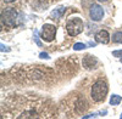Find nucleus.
Wrapping results in <instances>:
<instances>
[{"mask_svg":"<svg viewBox=\"0 0 122 119\" xmlns=\"http://www.w3.org/2000/svg\"><path fill=\"white\" fill-rule=\"evenodd\" d=\"M89 16H90V18H92V21L99 22V21H101V19H103V17H104V9L101 7L100 5H98V4L90 5Z\"/></svg>","mask_w":122,"mask_h":119,"instance_id":"39448f33","label":"nucleus"},{"mask_svg":"<svg viewBox=\"0 0 122 119\" xmlns=\"http://www.w3.org/2000/svg\"><path fill=\"white\" fill-rule=\"evenodd\" d=\"M112 41L117 44H122V32H116L112 35Z\"/></svg>","mask_w":122,"mask_h":119,"instance_id":"9b49d317","label":"nucleus"},{"mask_svg":"<svg viewBox=\"0 0 122 119\" xmlns=\"http://www.w3.org/2000/svg\"><path fill=\"white\" fill-rule=\"evenodd\" d=\"M17 16L18 14L16 10L12 7H9L1 14V22L9 28H14L17 24Z\"/></svg>","mask_w":122,"mask_h":119,"instance_id":"7ed1b4c3","label":"nucleus"},{"mask_svg":"<svg viewBox=\"0 0 122 119\" xmlns=\"http://www.w3.org/2000/svg\"><path fill=\"white\" fill-rule=\"evenodd\" d=\"M89 45H90V46H95V43H93V41H90V43H89Z\"/></svg>","mask_w":122,"mask_h":119,"instance_id":"f3484780","label":"nucleus"},{"mask_svg":"<svg viewBox=\"0 0 122 119\" xmlns=\"http://www.w3.org/2000/svg\"><path fill=\"white\" fill-rule=\"evenodd\" d=\"M98 63V60L94 57V56H90V55H87L84 58H83V67L86 69H93L95 68Z\"/></svg>","mask_w":122,"mask_h":119,"instance_id":"423d86ee","label":"nucleus"},{"mask_svg":"<svg viewBox=\"0 0 122 119\" xmlns=\"http://www.w3.org/2000/svg\"><path fill=\"white\" fill-rule=\"evenodd\" d=\"M87 107H88V105H87V102H86V100H84V97H79V98H78V102L76 103V110H77V112H78V113L84 112V111L87 110Z\"/></svg>","mask_w":122,"mask_h":119,"instance_id":"6e6552de","label":"nucleus"},{"mask_svg":"<svg viewBox=\"0 0 122 119\" xmlns=\"http://www.w3.org/2000/svg\"><path fill=\"white\" fill-rule=\"evenodd\" d=\"M86 47H87V45H86V44H83V43H76V44L73 45V50L79 51V50H84Z\"/></svg>","mask_w":122,"mask_h":119,"instance_id":"f8f14e48","label":"nucleus"},{"mask_svg":"<svg viewBox=\"0 0 122 119\" xmlns=\"http://www.w3.org/2000/svg\"><path fill=\"white\" fill-rule=\"evenodd\" d=\"M83 21L79 17H71L66 23V31L70 37H76L83 32Z\"/></svg>","mask_w":122,"mask_h":119,"instance_id":"f03ea898","label":"nucleus"},{"mask_svg":"<svg viewBox=\"0 0 122 119\" xmlns=\"http://www.w3.org/2000/svg\"><path fill=\"white\" fill-rule=\"evenodd\" d=\"M5 3H14V1H16V0H4Z\"/></svg>","mask_w":122,"mask_h":119,"instance_id":"dca6fc26","label":"nucleus"},{"mask_svg":"<svg viewBox=\"0 0 122 119\" xmlns=\"http://www.w3.org/2000/svg\"><path fill=\"white\" fill-rule=\"evenodd\" d=\"M56 35V27L54 24L50 23H45L42 27V33H40V37L44 41H51L54 40V38Z\"/></svg>","mask_w":122,"mask_h":119,"instance_id":"20e7f679","label":"nucleus"},{"mask_svg":"<svg viewBox=\"0 0 122 119\" xmlns=\"http://www.w3.org/2000/svg\"><path fill=\"white\" fill-rule=\"evenodd\" d=\"M1 51H6V52H9V51H10V49H9L7 46H4V44H1Z\"/></svg>","mask_w":122,"mask_h":119,"instance_id":"2eb2a0df","label":"nucleus"},{"mask_svg":"<svg viewBox=\"0 0 122 119\" xmlns=\"http://www.w3.org/2000/svg\"><path fill=\"white\" fill-rule=\"evenodd\" d=\"M99 3H105V1H107V0H98Z\"/></svg>","mask_w":122,"mask_h":119,"instance_id":"a211bd4d","label":"nucleus"},{"mask_svg":"<svg viewBox=\"0 0 122 119\" xmlns=\"http://www.w3.org/2000/svg\"><path fill=\"white\" fill-rule=\"evenodd\" d=\"M66 11V7L65 6H59L57 9H55L54 11L51 12V16L55 17V18H61V16H62Z\"/></svg>","mask_w":122,"mask_h":119,"instance_id":"1a4fd4ad","label":"nucleus"},{"mask_svg":"<svg viewBox=\"0 0 122 119\" xmlns=\"http://www.w3.org/2000/svg\"><path fill=\"white\" fill-rule=\"evenodd\" d=\"M121 101H122V97L118 95H112L110 97V105L111 106H117L121 103Z\"/></svg>","mask_w":122,"mask_h":119,"instance_id":"9d476101","label":"nucleus"},{"mask_svg":"<svg viewBox=\"0 0 122 119\" xmlns=\"http://www.w3.org/2000/svg\"><path fill=\"white\" fill-rule=\"evenodd\" d=\"M112 56H115V57H122V50H115V51H112Z\"/></svg>","mask_w":122,"mask_h":119,"instance_id":"ddd939ff","label":"nucleus"},{"mask_svg":"<svg viewBox=\"0 0 122 119\" xmlns=\"http://www.w3.org/2000/svg\"><path fill=\"white\" fill-rule=\"evenodd\" d=\"M95 40L97 43H100V44H107L110 41V34L106 32V31H99L97 34H95Z\"/></svg>","mask_w":122,"mask_h":119,"instance_id":"0eeeda50","label":"nucleus"},{"mask_svg":"<svg viewBox=\"0 0 122 119\" xmlns=\"http://www.w3.org/2000/svg\"><path fill=\"white\" fill-rule=\"evenodd\" d=\"M109 91V87H107V84L104 82V80H98L93 84L92 86V91H90V96L93 98L94 102H101L105 100V96Z\"/></svg>","mask_w":122,"mask_h":119,"instance_id":"f257e3e1","label":"nucleus"},{"mask_svg":"<svg viewBox=\"0 0 122 119\" xmlns=\"http://www.w3.org/2000/svg\"><path fill=\"white\" fill-rule=\"evenodd\" d=\"M120 61H121V62H122V58H121V60H120Z\"/></svg>","mask_w":122,"mask_h":119,"instance_id":"aec40b11","label":"nucleus"},{"mask_svg":"<svg viewBox=\"0 0 122 119\" xmlns=\"http://www.w3.org/2000/svg\"><path fill=\"white\" fill-rule=\"evenodd\" d=\"M39 57H40V58H45V60H49V58H50V56H49L46 52H42V54L39 55Z\"/></svg>","mask_w":122,"mask_h":119,"instance_id":"4468645a","label":"nucleus"},{"mask_svg":"<svg viewBox=\"0 0 122 119\" xmlns=\"http://www.w3.org/2000/svg\"><path fill=\"white\" fill-rule=\"evenodd\" d=\"M120 118H121V119H122V113H121V115H120Z\"/></svg>","mask_w":122,"mask_h":119,"instance_id":"6ab92c4d","label":"nucleus"}]
</instances>
